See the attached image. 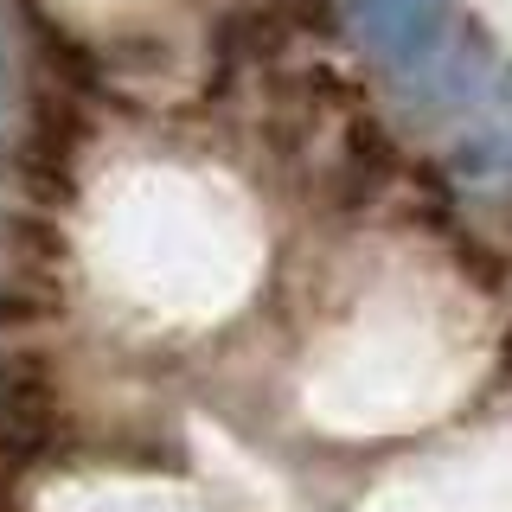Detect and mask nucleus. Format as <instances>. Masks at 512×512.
Segmentation results:
<instances>
[{"label": "nucleus", "instance_id": "obj_8", "mask_svg": "<svg viewBox=\"0 0 512 512\" xmlns=\"http://www.w3.org/2000/svg\"><path fill=\"white\" fill-rule=\"evenodd\" d=\"M0 397H58L52 365H45L39 352H7V359H0Z\"/></svg>", "mask_w": 512, "mask_h": 512}, {"label": "nucleus", "instance_id": "obj_11", "mask_svg": "<svg viewBox=\"0 0 512 512\" xmlns=\"http://www.w3.org/2000/svg\"><path fill=\"white\" fill-rule=\"evenodd\" d=\"M500 365L512 372V327H506V340H500Z\"/></svg>", "mask_w": 512, "mask_h": 512}, {"label": "nucleus", "instance_id": "obj_10", "mask_svg": "<svg viewBox=\"0 0 512 512\" xmlns=\"http://www.w3.org/2000/svg\"><path fill=\"white\" fill-rule=\"evenodd\" d=\"M288 20H301V26L327 32V26H333V7H327V0H288Z\"/></svg>", "mask_w": 512, "mask_h": 512}, {"label": "nucleus", "instance_id": "obj_5", "mask_svg": "<svg viewBox=\"0 0 512 512\" xmlns=\"http://www.w3.org/2000/svg\"><path fill=\"white\" fill-rule=\"evenodd\" d=\"M224 45L237 58H276L288 45V20L282 13H237V20H224Z\"/></svg>", "mask_w": 512, "mask_h": 512}, {"label": "nucleus", "instance_id": "obj_6", "mask_svg": "<svg viewBox=\"0 0 512 512\" xmlns=\"http://www.w3.org/2000/svg\"><path fill=\"white\" fill-rule=\"evenodd\" d=\"M0 237H7L13 244V256H20V263H39V269H52L58 256H64V237H58V224H45V218H7L0 224Z\"/></svg>", "mask_w": 512, "mask_h": 512}, {"label": "nucleus", "instance_id": "obj_3", "mask_svg": "<svg viewBox=\"0 0 512 512\" xmlns=\"http://www.w3.org/2000/svg\"><path fill=\"white\" fill-rule=\"evenodd\" d=\"M397 167V148H391V135H384L378 122H352L346 128V173H352V205H359V192L365 186H378L384 173Z\"/></svg>", "mask_w": 512, "mask_h": 512}, {"label": "nucleus", "instance_id": "obj_2", "mask_svg": "<svg viewBox=\"0 0 512 512\" xmlns=\"http://www.w3.org/2000/svg\"><path fill=\"white\" fill-rule=\"evenodd\" d=\"M77 141H84V109H77L64 90H39V96H32V154L64 160Z\"/></svg>", "mask_w": 512, "mask_h": 512}, {"label": "nucleus", "instance_id": "obj_7", "mask_svg": "<svg viewBox=\"0 0 512 512\" xmlns=\"http://www.w3.org/2000/svg\"><path fill=\"white\" fill-rule=\"evenodd\" d=\"M20 192L32 205H71V173H64V160L52 154H20Z\"/></svg>", "mask_w": 512, "mask_h": 512}, {"label": "nucleus", "instance_id": "obj_9", "mask_svg": "<svg viewBox=\"0 0 512 512\" xmlns=\"http://www.w3.org/2000/svg\"><path fill=\"white\" fill-rule=\"evenodd\" d=\"M45 64L64 77V84H90V52L77 39H64V32L45 26Z\"/></svg>", "mask_w": 512, "mask_h": 512}, {"label": "nucleus", "instance_id": "obj_1", "mask_svg": "<svg viewBox=\"0 0 512 512\" xmlns=\"http://www.w3.org/2000/svg\"><path fill=\"white\" fill-rule=\"evenodd\" d=\"M352 26L378 58H416L442 26V0H352Z\"/></svg>", "mask_w": 512, "mask_h": 512}, {"label": "nucleus", "instance_id": "obj_4", "mask_svg": "<svg viewBox=\"0 0 512 512\" xmlns=\"http://www.w3.org/2000/svg\"><path fill=\"white\" fill-rule=\"evenodd\" d=\"M58 314H64V301L45 276L26 269V276L0 282V327H32V320H58Z\"/></svg>", "mask_w": 512, "mask_h": 512}]
</instances>
